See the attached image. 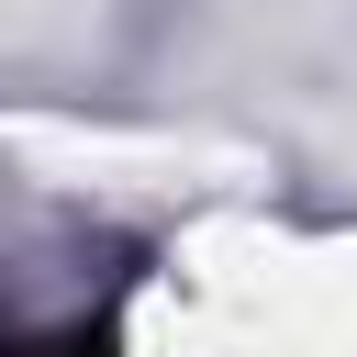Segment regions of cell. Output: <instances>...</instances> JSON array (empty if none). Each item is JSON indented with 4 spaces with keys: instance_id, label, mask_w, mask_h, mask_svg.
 <instances>
[{
    "instance_id": "obj_1",
    "label": "cell",
    "mask_w": 357,
    "mask_h": 357,
    "mask_svg": "<svg viewBox=\"0 0 357 357\" xmlns=\"http://www.w3.org/2000/svg\"><path fill=\"white\" fill-rule=\"evenodd\" d=\"M0 357H112V335L78 324V335H56V346H0Z\"/></svg>"
}]
</instances>
